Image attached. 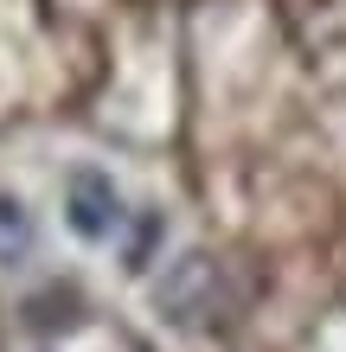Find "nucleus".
<instances>
[{
	"mask_svg": "<svg viewBox=\"0 0 346 352\" xmlns=\"http://www.w3.org/2000/svg\"><path fill=\"white\" fill-rule=\"evenodd\" d=\"M154 301L167 307L180 327H212V320L231 307V295H225V269H218L212 256H180L167 276L154 282Z\"/></svg>",
	"mask_w": 346,
	"mask_h": 352,
	"instance_id": "f257e3e1",
	"label": "nucleus"
},
{
	"mask_svg": "<svg viewBox=\"0 0 346 352\" xmlns=\"http://www.w3.org/2000/svg\"><path fill=\"white\" fill-rule=\"evenodd\" d=\"M122 224V199L109 173H71V231L77 237H109Z\"/></svg>",
	"mask_w": 346,
	"mask_h": 352,
	"instance_id": "f03ea898",
	"label": "nucleus"
},
{
	"mask_svg": "<svg viewBox=\"0 0 346 352\" xmlns=\"http://www.w3.org/2000/svg\"><path fill=\"white\" fill-rule=\"evenodd\" d=\"M19 250H26V218L13 199H0V256H19Z\"/></svg>",
	"mask_w": 346,
	"mask_h": 352,
	"instance_id": "7ed1b4c3",
	"label": "nucleus"
}]
</instances>
